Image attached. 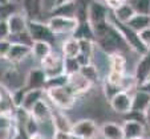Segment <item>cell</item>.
<instances>
[{"label":"cell","mask_w":150,"mask_h":139,"mask_svg":"<svg viewBox=\"0 0 150 139\" xmlns=\"http://www.w3.org/2000/svg\"><path fill=\"white\" fill-rule=\"evenodd\" d=\"M72 139H82V138H77V136H73V135H72Z\"/></svg>","instance_id":"obj_49"},{"label":"cell","mask_w":150,"mask_h":139,"mask_svg":"<svg viewBox=\"0 0 150 139\" xmlns=\"http://www.w3.org/2000/svg\"><path fill=\"white\" fill-rule=\"evenodd\" d=\"M110 16H112V13H110ZM109 21H110V23L113 24L114 27H116L117 31L121 33V36L124 37V40L126 41L127 46H129L132 51L137 52V53L141 54V56H144V54L146 53L147 51H149V49H147L146 46L144 45V43L141 41V39H139V34L137 33L136 31H133V29L127 25V24L120 23V21H117V20L114 19L113 16H112V20L109 19Z\"/></svg>","instance_id":"obj_1"},{"label":"cell","mask_w":150,"mask_h":139,"mask_svg":"<svg viewBox=\"0 0 150 139\" xmlns=\"http://www.w3.org/2000/svg\"><path fill=\"white\" fill-rule=\"evenodd\" d=\"M79 24V21L76 19H72V17L52 16L48 20V27L54 34H73Z\"/></svg>","instance_id":"obj_4"},{"label":"cell","mask_w":150,"mask_h":139,"mask_svg":"<svg viewBox=\"0 0 150 139\" xmlns=\"http://www.w3.org/2000/svg\"><path fill=\"white\" fill-rule=\"evenodd\" d=\"M12 43L9 40H0V58H6L11 49Z\"/></svg>","instance_id":"obj_38"},{"label":"cell","mask_w":150,"mask_h":139,"mask_svg":"<svg viewBox=\"0 0 150 139\" xmlns=\"http://www.w3.org/2000/svg\"><path fill=\"white\" fill-rule=\"evenodd\" d=\"M24 134H27L25 131L17 130L16 133H15V135H13V139H25V136H24Z\"/></svg>","instance_id":"obj_44"},{"label":"cell","mask_w":150,"mask_h":139,"mask_svg":"<svg viewBox=\"0 0 150 139\" xmlns=\"http://www.w3.org/2000/svg\"><path fill=\"white\" fill-rule=\"evenodd\" d=\"M122 128H124V138L125 139H139L144 138L146 128H145V123L139 122V121H132V119H126L122 123Z\"/></svg>","instance_id":"obj_12"},{"label":"cell","mask_w":150,"mask_h":139,"mask_svg":"<svg viewBox=\"0 0 150 139\" xmlns=\"http://www.w3.org/2000/svg\"><path fill=\"white\" fill-rule=\"evenodd\" d=\"M68 1H71V0H54V7L61 6V4H64V3H68Z\"/></svg>","instance_id":"obj_46"},{"label":"cell","mask_w":150,"mask_h":139,"mask_svg":"<svg viewBox=\"0 0 150 139\" xmlns=\"http://www.w3.org/2000/svg\"><path fill=\"white\" fill-rule=\"evenodd\" d=\"M47 77L45 72L41 68H33L29 70L28 76L25 78V84L24 86L27 88V90H32V89H45L47 85Z\"/></svg>","instance_id":"obj_10"},{"label":"cell","mask_w":150,"mask_h":139,"mask_svg":"<svg viewBox=\"0 0 150 139\" xmlns=\"http://www.w3.org/2000/svg\"><path fill=\"white\" fill-rule=\"evenodd\" d=\"M89 19V4L85 0H76V20L85 23Z\"/></svg>","instance_id":"obj_28"},{"label":"cell","mask_w":150,"mask_h":139,"mask_svg":"<svg viewBox=\"0 0 150 139\" xmlns=\"http://www.w3.org/2000/svg\"><path fill=\"white\" fill-rule=\"evenodd\" d=\"M72 37H74V39H77V40H92V41L96 40L93 28H92L89 21L80 23L79 27H77V29L74 31V33L72 34Z\"/></svg>","instance_id":"obj_26"},{"label":"cell","mask_w":150,"mask_h":139,"mask_svg":"<svg viewBox=\"0 0 150 139\" xmlns=\"http://www.w3.org/2000/svg\"><path fill=\"white\" fill-rule=\"evenodd\" d=\"M52 16H62L76 19V0H71L68 3L57 6L52 9Z\"/></svg>","instance_id":"obj_22"},{"label":"cell","mask_w":150,"mask_h":139,"mask_svg":"<svg viewBox=\"0 0 150 139\" xmlns=\"http://www.w3.org/2000/svg\"><path fill=\"white\" fill-rule=\"evenodd\" d=\"M71 134L82 139H96L98 135V126L93 119H80L72 125Z\"/></svg>","instance_id":"obj_3"},{"label":"cell","mask_w":150,"mask_h":139,"mask_svg":"<svg viewBox=\"0 0 150 139\" xmlns=\"http://www.w3.org/2000/svg\"><path fill=\"white\" fill-rule=\"evenodd\" d=\"M25 93H27V88H20L17 90H13L12 91V103H13L15 109H19L23 106V102H24V97H25Z\"/></svg>","instance_id":"obj_34"},{"label":"cell","mask_w":150,"mask_h":139,"mask_svg":"<svg viewBox=\"0 0 150 139\" xmlns=\"http://www.w3.org/2000/svg\"><path fill=\"white\" fill-rule=\"evenodd\" d=\"M109 103L113 111L126 115L132 111V94L126 90H121L109 101Z\"/></svg>","instance_id":"obj_9"},{"label":"cell","mask_w":150,"mask_h":139,"mask_svg":"<svg viewBox=\"0 0 150 139\" xmlns=\"http://www.w3.org/2000/svg\"><path fill=\"white\" fill-rule=\"evenodd\" d=\"M9 0H0V6H7Z\"/></svg>","instance_id":"obj_48"},{"label":"cell","mask_w":150,"mask_h":139,"mask_svg":"<svg viewBox=\"0 0 150 139\" xmlns=\"http://www.w3.org/2000/svg\"><path fill=\"white\" fill-rule=\"evenodd\" d=\"M28 139H45V138H44V136H42L41 135V134H35V135H32V136H29V138Z\"/></svg>","instance_id":"obj_47"},{"label":"cell","mask_w":150,"mask_h":139,"mask_svg":"<svg viewBox=\"0 0 150 139\" xmlns=\"http://www.w3.org/2000/svg\"><path fill=\"white\" fill-rule=\"evenodd\" d=\"M41 69L45 72L48 78L65 74L64 73V57H61L59 53L52 52L47 58L41 61Z\"/></svg>","instance_id":"obj_5"},{"label":"cell","mask_w":150,"mask_h":139,"mask_svg":"<svg viewBox=\"0 0 150 139\" xmlns=\"http://www.w3.org/2000/svg\"><path fill=\"white\" fill-rule=\"evenodd\" d=\"M122 90V88H120V86H116V85H112V84H109L108 81L105 82L104 85V93H105V97L110 101L112 98H113L116 94H118L120 91Z\"/></svg>","instance_id":"obj_36"},{"label":"cell","mask_w":150,"mask_h":139,"mask_svg":"<svg viewBox=\"0 0 150 139\" xmlns=\"http://www.w3.org/2000/svg\"><path fill=\"white\" fill-rule=\"evenodd\" d=\"M136 13L150 15V0H127Z\"/></svg>","instance_id":"obj_29"},{"label":"cell","mask_w":150,"mask_h":139,"mask_svg":"<svg viewBox=\"0 0 150 139\" xmlns=\"http://www.w3.org/2000/svg\"><path fill=\"white\" fill-rule=\"evenodd\" d=\"M23 8L28 20H35L42 8V0H23Z\"/></svg>","instance_id":"obj_25"},{"label":"cell","mask_w":150,"mask_h":139,"mask_svg":"<svg viewBox=\"0 0 150 139\" xmlns=\"http://www.w3.org/2000/svg\"><path fill=\"white\" fill-rule=\"evenodd\" d=\"M92 27L109 21V8L98 1H92L89 4V19Z\"/></svg>","instance_id":"obj_8"},{"label":"cell","mask_w":150,"mask_h":139,"mask_svg":"<svg viewBox=\"0 0 150 139\" xmlns=\"http://www.w3.org/2000/svg\"><path fill=\"white\" fill-rule=\"evenodd\" d=\"M139 39H141V41L144 43V45L146 46L147 49H150V28L145 29V31L139 32Z\"/></svg>","instance_id":"obj_40"},{"label":"cell","mask_w":150,"mask_h":139,"mask_svg":"<svg viewBox=\"0 0 150 139\" xmlns=\"http://www.w3.org/2000/svg\"><path fill=\"white\" fill-rule=\"evenodd\" d=\"M126 1H127V0H126Z\"/></svg>","instance_id":"obj_51"},{"label":"cell","mask_w":150,"mask_h":139,"mask_svg":"<svg viewBox=\"0 0 150 139\" xmlns=\"http://www.w3.org/2000/svg\"><path fill=\"white\" fill-rule=\"evenodd\" d=\"M39 125L40 123L37 122V121H35V119L29 115V118L27 119L25 123H24V131L27 133L28 136H32V135H35V134H39Z\"/></svg>","instance_id":"obj_35"},{"label":"cell","mask_w":150,"mask_h":139,"mask_svg":"<svg viewBox=\"0 0 150 139\" xmlns=\"http://www.w3.org/2000/svg\"><path fill=\"white\" fill-rule=\"evenodd\" d=\"M134 15H136V12H134V9L132 8V6L127 3V1L122 4L121 7H118L117 9L112 11V16H113L114 19L117 20V21H120V23H124V24L129 23Z\"/></svg>","instance_id":"obj_19"},{"label":"cell","mask_w":150,"mask_h":139,"mask_svg":"<svg viewBox=\"0 0 150 139\" xmlns=\"http://www.w3.org/2000/svg\"><path fill=\"white\" fill-rule=\"evenodd\" d=\"M145 123H146V126L150 128V106L146 109V111H145Z\"/></svg>","instance_id":"obj_43"},{"label":"cell","mask_w":150,"mask_h":139,"mask_svg":"<svg viewBox=\"0 0 150 139\" xmlns=\"http://www.w3.org/2000/svg\"><path fill=\"white\" fill-rule=\"evenodd\" d=\"M12 127V115L8 111L0 113V128L1 130H11Z\"/></svg>","instance_id":"obj_37"},{"label":"cell","mask_w":150,"mask_h":139,"mask_svg":"<svg viewBox=\"0 0 150 139\" xmlns=\"http://www.w3.org/2000/svg\"><path fill=\"white\" fill-rule=\"evenodd\" d=\"M80 73H81L86 79H88V81H91L92 84H96L97 81H98V69H97L93 64H89V65L81 66Z\"/></svg>","instance_id":"obj_30"},{"label":"cell","mask_w":150,"mask_h":139,"mask_svg":"<svg viewBox=\"0 0 150 139\" xmlns=\"http://www.w3.org/2000/svg\"><path fill=\"white\" fill-rule=\"evenodd\" d=\"M133 77L136 79L138 88L150 79V49L138 60L136 69H134Z\"/></svg>","instance_id":"obj_7"},{"label":"cell","mask_w":150,"mask_h":139,"mask_svg":"<svg viewBox=\"0 0 150 139\" xmlns=\"http://www.w3.org/2000/svg\"><path fill=\"white\" fill-rule=\"evenodd\" d=\"M52 123L54 125V127H56V130H60V131H67V133H71L72 130V125L73 123L69 122V119L67 118L64 114H61L60 111H57V113H54V111H52Z\"/></svg>","instance_id":"obj_27"},{"label":"cell","mask_w":150,"mask_h":139,"mask_svg":"<svg viewBox=\"0 0 150 139\" xmlns=\"http://www.w3.org/2000/svg\"><path fill=\"white\" fill-rule=\"evenodd\" d=\"M126 58L122 53H114L109 56V72L118 74H126Z\"/></svg>","instance_id":"obj_20"},{"label":"cell","mask_w":150,"mask_h":139,"mask_svg":"<svg viewBox=\"0 0 150 139\" xmlns=\"http://www.w3.org/2000/svg\"><path fill=\"white\" fill-rule=\"evenodd\" d=\"M104 139H125L124 138V128L122 125L116 122H106L100 128Z\"/></svg>","instance_id":"obj_17"},{"label":"cell","mask_w":150,"mask_h":139,"mask_svg":"<svg viewBox=\"0 0 150 139\" xmlns=\"http://www.w3.org/2000/svg\"><path fill=\"white\" fill-rule=\"evenodd\" d=\"M28 17L23 13H12L8 16L7 23H8L9 28V36H15V34H20L28 31Z\"/></svg>","instance_id":"obj_11"},{"label":"cell","mask_w":150,"mask_h":139,"mask_svg":"<svg viewBox=\"0 0 150 139\" xmlns=\"http://www.w3.org/2000/svg\"><path fill=\"white\" fill-rule=\"evenodd\" d=\"M150 106V93L142 90V89H136V91L132 95V110L138 111V113H145L146 109Z\"/></svg>","instance_id":"obj_16"},{"label":"cell","mask_w":150,"mask_h":139,"mask_svg":"<svg viewBox=\"0 0 150 139\" xmlns=\"http://www.w3.org/2000/svg\"><path fill=\"white\" fill-rule=\"evenodd\" d=\"M28 33L33 41H47L51 44L54 40V33L51 31L48 24L40 23L36 20L28 21Z\"/></svg>","instance_id":"obj_6"},{"label":"cell","mask_w":150,"mask_h":139,"mask_svg":"<svg viewBox=\"0 0 150 139\" xmlns=\"http://www.w3.org/2000/svg\"><path fill=\"white\" fill-rule=\"evenodd\" d=\"M124 3H126V0H105V6L108 7L110 11H114L118 7H121Z\"/></svg>","instance_id":"obj_41"},{"label":"cell","mask_w":150,"mask_h":139,"mask_svg":"<svg viewBox=\"0 0 150 139\" xmlns=\"http://www.w3.org/2000/svg\"><path fill=\"white\" fill-rule=\"evenodd\" d=\"M47 95L45 89H32V90H27L25 97H24V102L21 107L25 111L31 113V110L33 109V106L36 105L39 101L44 99V97Z\"/></svg>","instance_id":"obj_18"},{"label":"cell","mask_w":150,"mask_h":139,"mask_svg":"<svg viewBox=\"0 0 150 139\" xmlns=\"http://www.w3.org/2000/svg\"><path fill=\"white\" fill-rule=\"evenodd\" d=\"M149 139H150V136H149Z\"/></svg>","instance_id":"obj_50"},{"label":"cell","mask_w":150,"mask_h":139,"mask_svg":"<svg viewBox=\"0 0 150 139\" xmlns=\"http://www.w3.org/2000/svg\"><path fill=\"white\" fill-rule=\"evenodd\" d=\"M47 97L48 99L60 110H67L72 109L76 102V95L72 93V90L68 86H60V88H52L48 89Z\"/></svg>","instance_id":"obj_2"},{"label":"cell","mask_w":150,"mask_h":139,"mask_svg":"<svg viewBox=\"0 0 150 139\" xmlns=\"http://www.w3.org/2000/svg\"><path fill=\"white\" fill-rule=\"evenodd\" d=\"M9 131L11 130H1V128H0V139H8Z\"/></svg>","instance_id":"obj_45"},{"label":"cell","mask_w":150,"mask_h":139,"mask_svg":"<svg viewBox=\"0 0 150 139\" xmlns=\"http://www.w3.org/2000/svg\"><path fill=\"white\" fill-rule=\"evenodd\" d=\"M9 28L7 20H0V40H8L9 37Z\"/></svg>","instance_id":"obj_39"},{"label":"cell","mask_w":150,"mask_h":139,"mask_svg":"<svg viewBox=\"0 0 150 139\" xmlns=\"http://www.w3.org/2000/svg\"><path fill=\"white\" fill-rule=\"evenodd\" d=\"M32 54V48L29 45H24V44H12L11 49H9L8 54H7L6 60L12 64L21 62L25 57Z\"/></svg>","instance_id":"obj_15"},{"label":"cell","mask_w":150,"mask_h":139,"mask_svg":"<svg viewBox=\"0 0 150 139\" xmlns=\"http://www.w3.org/2000/svg\"><path fill=\"white\" fill-rule=\"evenodd\" d=\"M29 114H31L32 118H33L35 121H37L40 125L45 123L47 121H52V109L44 99L39 101V102L33 106V109L31 110Z\"/></svg>","instance_id":"obj_14"},{"label":"cell","mask_w":150,"mask_h":139,"mask_svg":"<svg viewBox=\"0 0 150 139\" xmlns=\"http://www.w3.org/2000/svg\"><path fill=\"white\" fill-rule=\"evenodd\" d=\"M80 54V41L74 37H69L62 44V56L67 58H77Z\"/></svg>","instance_id":"obj_23"},{"label":"cell","mask_w":150,"mask_h":139,"mask_svg":"<svg viewBox=\"0 0 150 139\" xmlns=\"http://www.w3.org/2000/svg\"><path fill=\"white\" fill-rule=\"evenodd\" d=\"M127 25L130 27L133 31H136L137 33L145 31V29L150 28V15H139L136 13L132 20L127 23Z\"/></svg>","instance_id":"obj_24"},{"label":"cell","mask_w":150,"mask_h":139,"mask_svg":"<svg viewBox=\"0 0 150 139\" xmlns=\"http://www.w3.org/2000/svg\"><path fill=\"white\" fill-rule=\"evenodd\" d=\"M68 85V76L67 74H61L59 77H53V78H48L47 79V85H45V90L52 88H60V86H67Z\"/></svg>","instance_id":"obj_32"},{"label":"cell","mask_w":150,"mask_h":139,"mask_svg":"<svg viewBox=\"0 0 150 139\" xmlns=\"http://www.w3.org/2000/svg\"><path fill=\"white\" fill-rule=\"evenodd\" d=\"M92 85H93V84H92L91 81H88V79L79 72V73L72 74V76L68 77V85L67 86H68L72 90V93L77 97L79 94L86 93V91L92 88Z\"/></svg>","instance_id":"obj_13"},{"label":"cell","mask_w":150,"mask_h":139,"mask_svg":"<svg viewBox=\"0 0 150 139\" xmlns=\"http://www.w3.org/2000/svg\"><path fill=\"white\" fill-rule=\"evenodd\" d=\"M53 139H72V134L67 133V131L56 130L53 134Z\"/></svg>","instance_id":"obj_42"},{"label":"cell","mask_w":150,"mask_h":139,"mask_svg":"<svg viewBox=\"0 0 150 139\" xmlns=\"http://www.w3.org/2000/svg\"><path fill=\"white\" fill-rule=\"evenodd\" d=\"M81 70V65L79 64L77 58H67L64 57V73L67 76H72V74H76Z\"/></svg>","instance_id":"obj_31"},{"label":"cell","mask_w":150,"mask_h":139,"mask_svg":"<svg viewBox=\"0 0 150 139\" xmlns=\"http://www.w3.org/2000/svg\"><path fill=\"white\" fill-rule=\"evenodd\" d=\"M79 41H80V54L88 57V58H92V56H93V49H94V43L92 40H79Z\"/></svg>","instance_id":"obj_33"},{"label":"cell","mask_w":150,"mask_h":139,"mask_svg":"<svg viewBox=\"0 0 150 139\" xmlns=\"http://www.w3.org/2000/svg\"><path fill=\"white\" fill-rule=\"evenodd\" d=\"M31 48H32V54L35 56V58L40 60V62L53 52L52 51V45L49 43H47V41H33Z\"/></svg>","instance_id":"obj_21"}]
</instances>
